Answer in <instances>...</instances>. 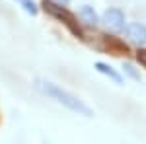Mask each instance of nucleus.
I'll return each instance as SVG.
<instances>
[{
  "instance_id": "f03ea898",
  "label": "nucleus",
  "mask_w": 146,
  "mask_h": 144,
  "mask_svg": "<svg viewBox=\"0 0 146 144\" xmlns=\"http://www.w3.org/2000/svg\"><path fill=\"white\" fill-rule=\"evenodd\" d=\"M103 23L109 27V29H121L125 23V16L121 10H117V8H111V10H107L103 14Z\"/></svg>"
},
{
  "instance_id": "39448f33",
  "label": "nucleus",
  "mask_w": 146,
  "mask_h": 144,
  "mask_svg": "<svg viewBox=\"0 0 146 144\" xmlns=\"http://www.w3.org/2000/svg\"><path fill=\"white\" fill-rule=\"evenodd\" d=\"M82 18H84V22L90 23V25H96L98 23V16H96V12L92 10L90 6H84L82 8Z\"/></svg>"
},
{
  "instance_id": "7ed1b4c3",
  "label": "nucleus",
  "mask_w": 146,
  "mask_h": 144,
  "mask_svg": "<svg viewBox=\"0 0 146 144\" xmlns=\"http://www.w3.org/2000/svg\"><path fill=\"white\" fill-rule=\"evenodd\" d=\"M129 37L135 43L144 45L146 43V25H142V23H131L129 25Z\"/></svg>"
},
{
  "instance_id": "9d476101",
  "label": "nucleus",
  "mask_w": 146,
  "mask_h": 144,
  "mask_svg": "<svg viewBox=\"0 0 146 144\" xmlns=\"http://www.w3.org/2000/svg\"><path fill=\"white\" fill-rule=\"evenodd\" d=\"M20 2H22V0H20Z\"/></svg>"
},
{
  "instance_id": "20e7f679",
  "label": "nucleus",
  "mask_w": 146,
  "mask_h": 144,
  "mask_svg": "<svg viewBox=\"0 0 146 144\" xmlns=\"http://www.w3.org/2000/svg\"><path fill=\"white\" fill-rule=\"evenodd\" d=\"M96 68H98V72L105 74V76H109L113 82H117V84H121V82H123L121 74H119V72H115V70H113L109 64H105V62H98V64H96Z\"/></svg>"
},
{
  "instance_id": "423d86ee",
  "label": "nucleus",
  "mask_w": 146,
  "mask_h": 144,
  "mask_svg": "<svg viewBox=\"0 0 146 144\" xmlns=\"http://www.w3.org/2000/svg\"><path fill=\"white\" fill-rule=\"evenodd\" d=\"M123 68H125V72H127L129 76L133 78V80H140V74H138V72L135 70V66H133V64H129V62H127Z\"/></svg>"
},
{
  "instance_id": "0eeeda50",
  "label": "nucleus",
  "mask_w": 146,
  "mask_h": 144,
  "mask_svg": "<svg viewBox=\"0 0 146 144\" xmlns=\"http://www.w3.org/2000/svg\"><path fill=\"white\" fill-rule=\"evenodd\" d=\"M22 4H23V10H25V12H29V14H37V6H35L31 0H22Z\"/></svg>"
},
{
  "instance_id": "f257e3e1",
  "label": "nucleus",
  "mask_w": 146,
  "mask_h": 144,
  "mask_svg": "<svg viewBox=\"0 0 146 144\" xmlns=\"http://www.w3.org/2000/svg\"><path fill=\"white\" fill-rule=\"evenodd\" d=\"M37 86H39V90L43 92V94H47V96H51L53 100H56L58 103H62L64 107H68V109L76 111V113H80V115H84V117H92L94 113H92V109L84 103V101H80L76 96H72V94H68L66 90L58 88V86H55L53 82H47V80H39L37 82Z\"/></svg>"
},
{
  "instance_id": "1a4fd4ad",
  "label": "nucleus",
  "mask_w": 146,
  "mask_h": 144,
  "mask_svg": "<svg viewBox=\"0 0 146 144\" xmlns=\"http://www.w3.org/2000/svg\"><path fill=\"white\" fill-rule=\"evenodd\" d=\"M53 2H56V4H68L70 0H53Z\"/></svg>"
},
{
  "instance_id": "6e6552de",
  "label": "nucleus",
  "mask_w": 146,
  "mask_h": 144,
  "mask_svg": "<svg viewBox=\"0 0 146 144\" xmlns=\"http://www.w3.org/2000/svg\"><path fill=\"white\" fill-rule=\"evenodd\" d=\"M136 58H138V62H140V64H144V66H146V51H138Z\"/></svg>"
}]
</instances>
